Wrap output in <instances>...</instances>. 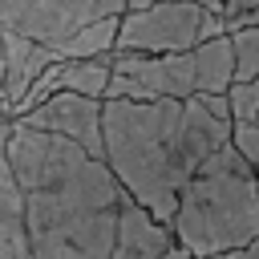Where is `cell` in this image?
<instances>
[{
    "label": "cell",
    "mask_w": 259,
    "mask_h": 259,
    "mask_svg": "<svg viewBox=\"0 0 259 259\" xmlns=\"http://www.w3.org/2000/svg\"><path fill=\"white\" fill-rule=\"evenodd\" d=\"M28 130H45V134H57L73 146H81L85 154L101 158V101L93 97H77V93H53L45 97L40 105H32L28 113L12 117Z\"/></svg>",
    "instance_id": "cell-7"
},
{
    "label": "cell",
    "mask_w": 259,
    "mask_h": 259,
    "mask_svg": "<svg viewBox=\"0 0 259 259\" xmlns=\"http://www.w3.org/2000/svg\"><path fill=\"white\" fill-rule=\"evenodd\" d=\"M231 142H235V150L247 158V166L255 170V182H259V125H251V121H235Z\"/></svg>",
    "instance_id": "cell-14"
},
{
    "label": "cell",
    "mask_w": 259,
    "mask_h": 259,
    "mask_svg": "<svg viewBox=\"0 0 259 259\" xmlns=\"http://www.w3.org/2000/svg\"><path fill=\"white\" fill-rule=\"evenodd\" d=\"M121 12L125 0H0V32H16L53 49L69 40L77 28Z\"/></svg>",
    "instance_id": "cell-6"
},
{
    "label": "cell",
    "mask_w": 259,
    "mask_h": 259,
    "mask_svg": "<svg viewBox=\"0 0 259 259\" xmlns=\"http://www.w3.org/2000/svg\"><path fill=\"white\" fill-rule=\"evenodd\" d=\"M247 8H259V0H223V16H235V12H247Z\"/></svg>",
    "instance_id": "cell-16"
},
{
    "label": "cell",
    "mask_w": 259,
    "mask_h": 259,
    "mask_svg": "<svg viewBox=\"0 0 259 259\" xmlns=\"http://www.w3.org/2000/svg\"><path fill=\"white\" fill-rule=\"evenodd\" d=\"M117 20H121V16H105V20H93V24L77 28L69 40L53 45V57H57V61H81V57H101V53H113Z\"/></svg>",
    "instance_id": "cell-12"
},
{
    "label": "cell",
    "mask_w": 259,
    "mask_h": 259,
    "mask_svg": "<svg viewBox=\"0 0 259 259\" xmlns=\"http://www.w3.org/2000/svg\"><path fill=\"white\" fill-rule=\"evenodd\" d=\"M146 4H162V0H125V8H146Z\"/></svg>",
    "instance_id": "cell-17"
},
{
    "label": "cell",
    "mask_w": 259,
    "mask_h": 259,
    "mask_svg": "<svg viewBox=\"0 0 259 259\" xmlns=\"http://www.w3.org/2000/svg\"><path fill=\"white\" fill-rule=\"evenodd\" d=\"M53 49L24 40L16 32H0V65H4V97H0V117H12V109L20 105V97L28 93V85L53 65Z\"/></svg>",
    "instance_id": "cell-9"
},
{
    "label": "cell",
    "mask_w": 259,
    "mask_h": 259,
    "mask_svg": "<svg viewBox=\"0 0 259 259\" xmlns=\"http://www.w3.org/2000/svg\"><path fill=\"white\" fill-rule=\"evenodd\" d=\"M109 53L101 57H81V61H53V85L57 93H77V97H105L109 85Z\"/></svg>",
    "instance_id": "cell-11"
},
{
    "label": "cell",
    "mask_w": 259,
    "mask_h": 259,
    "mask_svg": "<svg viewBox=\"0 0 259 259\" xmlns=\"http://www.w3.org/2000/svg\"><path fill=\"white\" fill-rule=\"evenodd\" d=\"M170 231L190 259H214L259 239V182L235 142L219 146L186 178Z\"/></svg>",
    "instance_id": "cell-3"
},
{
    "label": "cell",
    "mask_w": 259,
    "mask_h": 259,
    "mask_svg": "<svg viewBox=\"0 0 259 259\" xmlns=\"http://www.w3.org/2000/svg\"><path fill=\"white\" fill-rule=\"evenodd\" d=\"M4 162L20 198L28 259H109L125 190L81 146L8 121Z\"/></svg>",
    "instance_id": "cell-1"
},
{
    "label": "cell",
    "mask_w": 259,
    "mask_h": 259,
    "mask_svg": "<svg viewBox=\"0 0 259 259\" xmlns=\"http://www.w3.org/2000/svg\"><path fill=\"white\" fill-rule=\"evenodd\" d=\"M227 36H231V49H235V81L259 77V24L255 28H235Z\"/></svg>",
    "instance_id": "cell-13"
},
{
    "label": "cell",
    "mask_w": 259,
    "mask_h": 259,
    "mask_svg": "<svg viewBox=\"0 0 259 259\" xmlns=\"http://www.w3.org/2000/svg\"><path fill=\"white\" fill-rule=\"evenodd\" d=\"M223 16L202 12L194 0H162L146 8H125L117 20L113 53H186L210 36H223Z\"/></svg>",
    "instance_id": "cell-5"
},
{
    "label": "cell",
    "mask_w": 259,
    "mask_h": 259,
    "mask_svg": "<svg viewBox=\"0 0 259 259\" xmlns=\"http://www.w3.org/2000/svg\"><path fill=\"white\" fill-rule=\"evenodd\" d=\"M227 93L186 101H101V162L117 186L170 227L186 178L231 142Z\"/></svg>",
    "instance_id": "cell-2"
},
{
    "label": "cell",
    "mask_w": 259,
    "mask_h": 259,
    "mask_svg": "<svg viewBox=\"0 0 259 259\" xmlns=\"http://www.w3.org/2000/svg\"><path fill=\"white\" fill-rule=\"evenodd\" d=\"M214 259H259V239H255V243H247V247H239V251H227V255H214Z\"/></svg>",
    "instance_id": "cell-15"
},
{
    "label": "cell",
    "mask_w": 259,
    "mask_h": 259,
    "mask_svg": "<svg viewBox=\"0 0 259 259\" xmlns=\"http://www.w3.org/2000/svg\"><path fill=\"white\" fill-rule=\"evenodd\" d=\"M109 259H190L174 231L166 223H158L150 210H142L130 194L121 198V214H117V239H113V255Z\"/></svg>",
    "instance_id": "cell-8"
},
{
    "label": "cell",
    "mask_w": 259,
    "mask_h": 259,
    "mask_svg": "<svg viewBox=\"0 0 259 259\" xmlns=\"http://www.w3.org/2000/svg\"><path fill=\"white\" fill-rule=\"evenodd\" d=\"M109 85L101 101H186L198 93H227L235 81L231 36H210L186 53H109Z\"/></svg>",
    "instance_id": "cell-4"
},
{
    "label": "cell",
    "mask_w": 259,
    "mask_h": 259,
    "mask_svg": "<svg viewBox=\"0 0 259 259\" xmlns=\"http://www.w3.org/2000/svg\"><path fill=\"white\" fill-rule=\"evenodd\" d=\"M4 138H8V121L0 117V259H28V243L20 227V198L4 162Z\"/></svg>",
    "instance_id": "cell-10"
},
{
    "label": "cell",
    "mask_w": 259,
    "mask_h": 259,
    "mask_svg": "<svg viewBox=\"0 0 259 259\" xmlns=\"http://www.w3.org/2000/svg\"><path fill=\"white\" fill-rule=\"evenodd\" d=\"M251 125H259V113H255V121H251Z\"/></svg>",
    "instance_id": "cell-18"
}]
</instances>
